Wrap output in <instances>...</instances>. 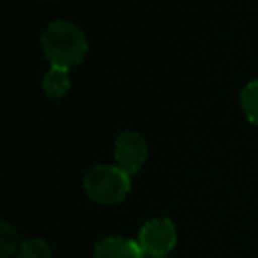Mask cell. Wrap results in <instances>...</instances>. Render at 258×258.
<instances>
[{"label":"cell","instance_id":"1","mask_svg":"<svg viewBox=\"0 0 258 258\" xmlns=\"http://www.w3.org/2000/svg\"><path fill=\"white\" fill-rule=\"evenodd\" d=\"M40 46L50 67L71 69L87 56L89 38L77 22L67 18H54L46 24L40 36Z\"/></svg>","mask_w":258,"mask_h":258},{"label":"cell","instance_id":"9","mask_svg":"<svg viewBox=\"0 0 258 258\" xmlns=\"http://www.w3.org/2000/svg\"><path fill=\"white\" fill-rule=\"evenodd\" d=\"M18 232L16 228L8 222L2 220L0 222V258H10L12 254H18Z\"/></svg>","mask_w":258,"mask_h":258},{"label":"cell","instance_id":"4","mask_svg":"<svg viewBox=\"0 0 258 258\" xmlns=\"http://www.w3.org/2000/svg\"><path fill=\"white\" fill-rule=\"evenodd\" d=\"M147 139L135 131V129H123L121 133H117L115 137V145H113V155H115V165H119L123 171H127L129 175L137 173L145 159H147Z\"/></svg>","mask_w":258,"mask_h":258},{"label":"cell","instance_id":"3","mask_svg":"<svg viewBox=\"0 0 258 258\" xmlns=\"http://www.w3.org/2000/svg\"><path fill=\"white\" fill-rule=\"evenodd\" d=\"M137 244L145 256L165 258L177 244V230L169 218H151L147 220L137 236Z\"/></svg>","mask_w":258,"mask_h":258},{"label":"cell","instance_id":"6","mask_svg":"<svg viewBox=\"0 0 258 258\" xmlns=\"http://www.w3.org/2000/svg\"><path fill=\"white\" fill-rule=\"evenodd\" d=\"M42 89L48 97L52 99H60L69 93L71 89V73L69 69L62 67H50L44 75H42Z\"/></svg>","mask_w":258,"mask_h":258},{"label":"cell","instance_id":"5","mask_svg":"<svg viewBox=\"0 0 258 258\" xmlns=\"http://www.w3.org/2000/svg\"><path fill=\"white\" fill-rule=\"evenodd\" d=\"M137 240H129L123 236H107L97 242L93 258H143Z\"/></svg>","mask_w":258,"mask_h":258},{"label":"cell","instance_id":"2","mask_svg":"<svg viewBox=\"0 0 258 258\" xmlns=\"http://www.w3.org/2000/svg\"><path fill=\"white\" fill-rule=\"evenodd\" d=\"M85 194L103 206L119 204L131 189V175L113 163H97L83 177Z\"/></svg>","mask_w":258,"mask_h":258},{"label":"cell","instance_id":"7","mask_svg":"<svg viewBox=\"0 0 258 258\" xmlns=\"http://www.w3.org/2000/svg\"><path fill=\"white\" fill-rule=\"evenodd\" d=\"M240 105L244 115L258 125V79H250L240 91Z\"/></svg>","mask_w":258,"mask_h":258},{"label":"cell","instance_id":"8","mask_svg":"<svg viewBox=\"0 0 258 258\" xmlns=\"http://www.w3.org/2000/svg\"><path fill=\"white\" fill-rule=\"evenodd\" d=\"M16 258H52V250L44 238L34 236L20 244Z\"/></svg>","mask_w":258,"mask_h":258}]
</instances>
